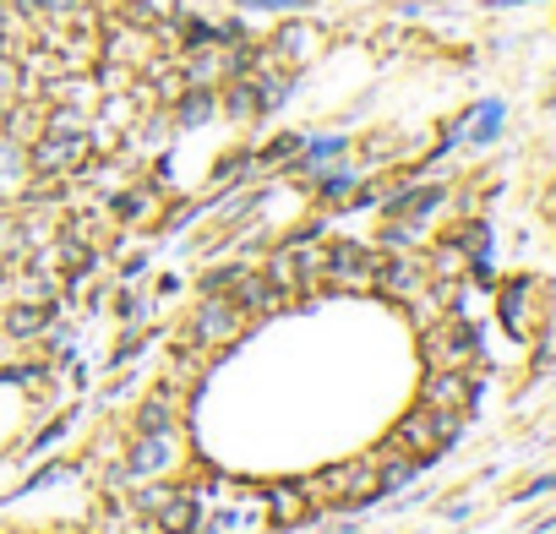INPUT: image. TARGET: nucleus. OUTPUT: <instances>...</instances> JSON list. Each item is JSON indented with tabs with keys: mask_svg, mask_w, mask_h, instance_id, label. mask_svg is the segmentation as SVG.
Returning a JSON list of instances; mask_svg holds the SVG:
<instances>
[{
	"mask_svg": "<svg viewBox=\"0 0 556 534\" xmlns=\"http://www.w3.org/2000/svg\"><path fill=\"white\" fill-rule=\"evenodd\" d=\"M458 420L464 415H442V409H409L399 425H393V442L404 447V453H415V458H437L453 436H458Z\"/></svg>",
	"mask_w": 556,
	"mask_h": 534,
	"instance_id": "1",
	"label": "nucleus"
},
{
	"mask_svg": "<svg viewBox=\"0 0 556 534\" xmlns=\"http://www.w3.org/2000/svg\"><path fill=\"white\" fill-rule=\"evenodd\" d=\"M420 404H426V409H442V415H469V409H475V382H469V371H431L426 387H420Z\"/></svg>",
	"mask_w": 556,
	"mask_h": 534,
	"instance_id": "2",
	"label": "nucleus"
},
{
	"mask_svg": "<svg viewBox=\"0 0 556 534\" xmlns=\"http://www.w3.org/2000/svg\"><path fill=\"white\" fill-rule=\"evenodd\" d=\"M328 491H333L339 501H350V507L388 496V491H382V469H377V458H355V463L333 469V474H328Z\"/></svg>",
	"mask_w": 556,
	"mask_h": 534,
	"instance_id": "3",
	"label": "nucleus"
},
{
	"mask_svg": "<svg viewBox=\"0 0 556 534\" xmlns=\"http://www.w3.org/2000/svg\"><path fill=\"white\" fill-rule=\"evenodd\" d=\"M323 274H328L333 284H344V290H371L382 267H377V262H371V251H361V245H333Z\"/></svg>",
	"mask_w": 556,
	"mask_h": 534,
	"instance_id": "4",
	"label": "nucleus"
},
{
	"mask_svg": "<svg viewBox=\"0 0 556 534\" xmlns=\"http://www.w3.org/2000/svg\"><path fill=\"white\" fill-rule=\"evenodd\" d=\"M426 360H431V371H464L475 360V333L469 328H437V333H426Z\"/></svg>",
	"mask_w": 556,
	"mask_h": 534,
	"instance_id": "5",
	"label": "nucleus"
},
{
	"mask_svg": "<svg viewBox=\"0 0 556 534\" xmlns=\"http://www.w3.org/2000/svg\"><path fill=\"white\" fill-rule=\"evenodd\" d=\"M83 158H88V137H50V131H39V142L28 153V164L39 175H61V169L83 164Z\"/></svg>",
	"mask_w": 556,
	"mask_h": 534,
	"instance_id": "6",
	"label": "nucleus"
},
{
	"mask_svg": "<svg viewBox=\"0 0 556 534\" xmlns=\"http://www.w3.org/2000/svg\"><path fill=\"white\" fill-rule=\"evenodd\" d=\"M240 322H245V312L235 306V301H224V295H213V301H202V312H197V339L202 344H229V339H240Z\"/></svg>",
	"mask_w": 556,
	"mask_h": 534,
	"instance_id": "7",
	"label": "nucleus"
},
{
	"mask_svg": "<svg viewBox=\"0 0 556 534\" xmlns=\"http://www.w3.org/2000/svg\"><path fill=\"white\" fill-rule=\"evenodd\" d=\"M169 458H175V436L169 431H137V442L126 453V469L131 474H159V469H169Z\"/></svg>",
	"mask_w": 556,
	"mask_h": 534,
	"instance_id": "8",
	"label": "nucleus"
},
{
	"mask_svg": "<svg viewBox=\"0 0 556 534\" xmlns=\"http://www.w3.org/2000/svg\"><path fill=\"white\" fill-rule=\"evenodd\" d=\"M235 306H240L245 317H251V312H256V317H267V312H278V290H273L267 279H251V274H245V279H240V301H235Z\"/></svg>",
	"mask_w": 556,
	"mask_h": 534,
	"instance_id": "9",
	"label": "nucleus"
},
{
	"mask_svg": "<svg viewBox=\"0 0 556 534\" xmlns=\"http://www.w3.org/2000/svg\"><path fill=\"white\" fill-rule=\"evenodd\" d=\"M312 44H317V34L290 23V28H278V39H273V61H301V55H312Z\"/></svg>",
	"mask_w": 556,
	"mask_h": 534,
	"instance_id": "10",
	"label": "nucleus"
},
{
	"mask_svg": "<svg viewBox=\"0 0 556 534\" xmlns=\"http://www.w3.org/2000/svg\"><path fill=\"white\" fill-rule=\"evenodd\" d=\"M169 420H175V393L159 387V393L137 409V431H169Z\"/></svg>",
	"mask_w": 556,
	"mask_h": 534,
	"instance_id": "11",
	"label": "nucleus"
},
{
	"mask_svg": "<svg viewBox=\"0 0 556 534\" xmlns=\"http://www.w3.org/2000/svg\"><path fill=\"white\" fill-rule=\"evenodd\" d=\"M153 507H159V523H164L169 534H191V529H197V512H191L186 496H153Z\"/></svg>",
	"mask_w": 556,
	"mask_h": 534,
	"instance_id": "12",
	"label": "nucleus"
},
{
	"mask_svg": "<svg viewBox=\"0 0 556 534\" xmlns=\"http://www.w3.org/2000/svg\"><path fill=\"white\" fill-rule=\"evenodd\" d=\"M273 512H278V523L306 518V491L301 485H273Z\"/></svg>",
	"mask_w": 556,
	"mask_h": 534,
	"instance_id": "13",
	"label": "nucleus"
},
{
	"mask_svg": "<svg viewBox=\"0 0 556 534\" xmlns=\"http://www.w3.org/2000/svg\"><path fill=\"white\" fill-rule=\"evenodd\" d=\"M213 110H218L213 88H191V93H186V104H180V120H186V126H197V120H207Z\"/></svg>",
	"mask_w": 556,
	"mask_h": 534,
	"instance_id": "14",
	"label": "nucleus"
},
{
	"mask_svg": "<svg viewBox=\"0 0 556 534\" xmlns=\"http://www.w3.org/2000/svg\"><path fill=\"white\" fill-rule=\"evenodd\" d=\"M17 88H23V66H17V55H12V50H0V104H7Z\"/></svg>",
	"mask_w": 556,
	"mask_h": 534,
	"instance_id": "15",
	"label": "nucleus"
},
{
	"mask_svg": "<svg viewBox=\"0 0 556 534\" xmlns=\"http://www.w3.org/2000/svg\"><path fill=\"white\" fill-rule=\"evenodd\" d=\"M45 131H50V137H88V131H83V115H77V110H55Z\"/></svg>",
	"mask_w": 556,
	"mask_h": 534,
	"instance_id": "16",
	"label": "nucleus"
},
{
	"mask_svg": "<svg viewBox=\"0 0 556 534\" xmlns=\"http://www.w3.org/2000/svg\"><path fill=\"white\" fill-rule=\"evenodd\" d=\"M295 148H301V137H278V142H273V148L262 153V164H278V158H290Z\"/></svg>",
	"mask_w": 556,
	"mask_h": 534,
	"instance_id": "17",
	"label": "nucleus"
},
{
	"mask_svg": "<svg viewBox=\"0 0 556 534\" xmlns=\"http://www.w3.org/2000/svg\"><path fill=\"white\" fill-rule=\"evenodd\" d=\"M126 23H142V28H148V23H159V12L148 7V0H131V7H126Z\"/></svg>",
	"mask_w": 556,
	"mask_h": 534,
	"instance_id": "18",
	"label": "nucleus"
},
{
	"mask_svg": "<svg viewBox=\"0 0 556 534\" xmlns=\"http://www.w3.org/2000/svg\"><path fill=\"white\" fill-rule=\"evenodd\" d=\"M39 322H45L39 312H17V317H12V333H28V328H39Z\"/></svg>",
	"mask_w": 556,
	"mask_h": 534,
	"instance_id": "19",
	"label": "nucleus"
},
{
	"mask_svg": "<svg viewBox=\"0 0 556 534\" xmlns=\"http://www.w3.org/2000/svg\"><path fill=\"white\" fill-rule=\"evenodd\" d=\"M7 28H12V7L0 0V39H7Z\"/></svg>",
	"mask_w": 556,
	"mask_h": 534,
	"instance_id": "20",
	"label": "nucleus"
},
{
	"mask_svg": "<svg viewBox=\"0 0 556 534\" xmlns=\"http://www.w3.org/2000/svg\"><path fill=\"white\" fill-rule=\"evenodd\" d=\"M0 137H7V104H0Z\"/></svg>",
	"mask_w": 556,
	"mask_h": 534,
	"instance_id": "21",
	"label": "nucleus"
},
{
	"mask_svg": "<svg viewBox=\"0 0 556 534\" xmlns=\"http://www.w3.org/2000/svg\"><path fill=\"white\" fill-rule=\"evenodd\" d=\"M502 7H507V0H502Z\"/></svg>",
	"mask_w": 556,
	"mask_h": 534,
	"instance_id": "22",
	"label": "nucleus"
}]
</instances>
